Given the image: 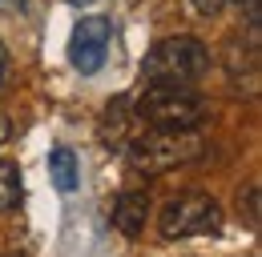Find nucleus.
I'll list each match as a JSON object with an SVG mask.
<instances>
[{"label":"nucleus","instance_id":"obj_1","mask_svg":"<svg viewBox=\"0 0 262 257\" xmlns=\"http://www.w3.org/2000/svg\"><path fill=\"white\" fill-rule=\"evenodd\" d=\"M137 121L158 133H194L206 121V100L186 85H149L137 96Z\"/></svg>","mask_w":262,"mask_h":257},{"label":"nucleus","instance_id":"obj_2","mask_svg":"<svg viewBox=\"0 0 262 257\" xmlns=\"http://www.w3.org/2000/svg\"><path fill=\"white\" fill-rule=\"evenodd\" d=\"M206 68H210V48L194 36L158 40L141 61V72L149 85H186L190 89L198 76H206Z\"/></svg>","mask_w":262,"mask_h":257},{"label":"nucleus","instance_id":"obj_3","mask_svg":"<svg viewBox=\"0 0 262 257\" xmlns=\"http://www.w3.org/2000/svg\"><path fill=\"white\" fill-rule=\"evenodd\" d=\"M202 149H206V145H202L198 133H158V128H154V133L129 141V165H133V173L162 177L169 169L202 157Z\"/></svg>","mask_w":262,"mask_h":257},{"label":"nucleus","instance_id":"obj_4","mask_svg":"<svg viewBox=\"0 0 262 257\" xmlns=\"http://www.w3.org/2000/svg\"><path fill=\"white\" fill-rule=\"evenodd\" d=\"M218 225H222V209L210 193H182V197L165 201L162 217H158V233L165 241H186L202 233H218Z\"/></svg>","mask_w":262,"mask_h":257},{"label":"nucleus","instance_id":"obj_5","mask_svg":"<svg viewBox=\"0 0 262 257\" xmlns=\"http://www.w3.org/2000/svg\"><path fill=\"white\" fill-rule=\"evenodd\" d=\"M109 36H113V29H109L105 16H85V20L73 29L69 61H73V68H77L81 76L101 72V64H105V57H109Z\"/></svg>","mask_w":262,"mask_h":257},{"label":"nucleus","instance_id":"obj_6","mask_svg":"<svg viewBox=\"0 0 262 257\" xmlns=\"http://www.w3.org/2000/svg\"><path fill=\"white\" fill-rule=\"evenodd\" d=\"M149 221V197L141 189H125L117 201H113V229L121 237H137Z\"/></svg>","mask_w":262,"mask_h":257},{"label":"nucleus","instance_id":"obj_7","mask_svg":"<svg viewBox=\"0 0 262 257\" xmlns=\"http://www.w3.org/2000/svg\"><path fill=\"white\" fill-rule=\"evenodd\" d=\"M129 133H133V117H129V96L109 100L105 117H101V141L113 149H129Z\"/></svg>","mask_w":262,"mask_h":257},{"label":"nucleus","instance_id":"obj_8","mask_svg":"<svg viewBox=\"0 0 262 257\" xmlns=\"http://www.w3.org/2000/svg\"><path fill=\"white\" fill-rule=\"evenodd\" d=\"M49 181H53V189H57V193H73V189H77V181H81V169H77L73 149L57 145V149L49 153Z\"/></svg>","mask_w":262,"mask_h":257},{"label":"nucleus","instance_id":"obj_9","mask_svg":"<svg viewBox=\"0 0 262 257\" xmlns=\"http://www.w3.org/2000/svg\"><path fill=\"white\" fill-rule=\"evenodd\" d=\"M20 201H25V177L12 161L0 157V213H12Z\"/></svg>","mask_w":262,"mask_h":257},{"label":"nucleus","instance_id":"obj_10","mask_svg":"<svg viewBox=\"0 0 262 257\" xmlns=\"http://www.w3.org/2000/svg\"><path fill=\"white\" fill-rule=\"evenodd\" d=\"M226 4H230V0H190V8H194L198 16H218Z\"/></svg>","mask_w":262,"mask_h":257},{"label":"nucleus","instance_id":"obj_11","mask_svg":"<svg viewBox=\"0 0 262 257\" xmlns=\"http://www.w3.org/2000/svg\"><path fill=\"white\" fill-rule=\"evenodd\" d=\"M246 217H250V225H258V189L246 193Z\"/></svg>","mask_w":262,"mask_h":257},{"label":"nucleus","instance_id":"obj_12","mask_svg":"<svg viewBox=\"0 0 262 257\" xmlns=\"http://www.w3.org/2000/svg\"><path fill=\"white\" fill-rule=\"evenodd\" d=\"M29 0H0V12H25Z\"/></svg>","mask_w":262,"mask_h":257},{"label":"nucleus","instance_id":"obj_13","mask_svg":"<svg viewBox=\"0 0 262 257\" xmlns=\"http://www.w3.org/2000/svg\"><path fill=\"white\" fill-rule=\"evenodd\" d=\"M4 76H8V48L0 44V85H4Z\"/></svg>","mask_w":262,"mask_h":257},{"label":"nucleus","instance_id":"obj_14","mask_svg":"<svg viewBox=\"0 0 262 257\" xmlns=\"http://www.w3.org/2000/svg\"><path fill=\"white\" fill-rule=\"evenodd\" d=\"M8 133H12V128H8V117H4V113H0V145H4V141H8Z\"/></svg>","mask_w":262,"mask_h":257},{"label":"nucleus","instance_id":"obj_15","mask_svg":"<svg viewBox=\"0 0 262 257\" xmlns=\"http://www.w3.org/2000/svg\"><path fill=\"white\" fill-rule=\"evenodd\" d=\"M73 4H89V0H73Z\"/></svg>","mask_w":262,"mask_h":257},{"label":"nucleus","instance_id":"obj_16","mask_svg":"<svg viewBox=\"0 0 262 257\" xmlns=\"http://www.w3.org/2000/svg\"><path fill=\"white\" fill-rule=\"evenodd\" d=\"M0 257H16V253H0Z\"/></svg>","mask_w":262,"mask_h":257}]
</instances>
